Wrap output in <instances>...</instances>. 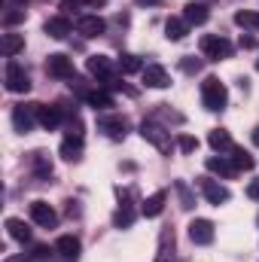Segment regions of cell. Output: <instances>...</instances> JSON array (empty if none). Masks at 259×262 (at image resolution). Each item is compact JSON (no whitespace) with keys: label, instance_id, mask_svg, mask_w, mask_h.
I'll return each instance as SVG.
<instances>
[{"label":"cell","instance_id":"1","mask_svg":"<svg viewBox=\"0 0 259 262\" xmlns=\"http://www.w3.org/2000/svg\"><path fill=\"white\" fill-rule=\"evenodd\" d=\"M201 104H204V110H210V113L226 110L229 92H226V85H223L217 76H204V82H201Z\"/></svg>","mask_w":259,"mask_h":262},{"label":"cell","instance_id":"2","mask_svg":"<svg viewBox=\"0 0 259 262\" xmlns=\"http://www.w3.org/2000/svg\"><path fill=\"white\" fill-rule=\"evenodd\" d=\"M140 137H143V140H149L159 152H171V146H174L171 131L165 128V125H159L156 119H143V125H140Z\"/></svg>","mask_w":259,"mask_h":262},{"label":"cell","instance_id":"3","mask_svg":"<svg viewBox=\"0 0 259 262\" xmlns=\"http://www.w3.org/2000/svg\"><path fill=\"white\" fill-rule=\"evenodd\" d=\"M201 55L207 61H223V58H232V43L220 34H207L201 37Z\"/></svg>","mask_w":259,"mask_h":262},{"label":"cell","instance_id":"4","mask_svg":"<svg viewBox=\"0 0 259 262\" xmlns=\"http://www.w3.org/2000/svg\"><path fill=\"white\" fill-rule=\"evenodd\" d=\"M98 131H101L104 137H110V140H125V134H128V119L119 116V113H104V116H98Z\"/></svg>","mask_w":259,"mask_h":262},{"label":"cell","instance_id":"5","mask_svg":"<svg viewBox=\"0 0 259 262\" xmlns=\"http://www.w3.org/2000/svg\"><path fill=\"white\" fill-rule=\"evenodd\" d=\"M3 79H6V92H12V95H25L31 89V76L18 61H6V76Z\"/></svg>","mask_w":259,"mask_h":262},{"label":"cell","instance_id":"6","mask_svg":"<svg viewBox=\"0 0 259 262\" xmlns=\"http://www.w3.org/2000/svg\"><path fill=\"white\" fill-rule=\"evenodd\" d=\"M34 125H40L37 122V104H15L12 107V128L18 134H28Z\"/></svg>","mask_w":259,"mask_h":262},{"label":"cell","instance_id":"7","mask_svg":"<svg viewBox=\"0 0 259 262\" xmlns=\"http://www.w3.org/2000/svg\"><path fill=\"white\" fill-rule=\"evenodd\" d=\"M198 189H201V195L207 198V204H213V207H220V204H226L232 198V192L220 180H213V177H201L198 180Z\"/></svg>","mask_w":259,"mask_h":262},{"label":"cell","instance_id":"8","mask_svg":"<svg viewBox=\"0 0 259 262\" xmlns=\"http://www.w3.org/2000/svg\"><path fill=\"white\" fill-rule=\"evenodd\" d=\"M46 73L55 76V79H73L76 70H73V58H67L64 52H55L46 58Z\"/></svg>","mask_w":259,"mask_h":262},{"label":"cell","instance_id":"9","mask_svg":"<svg viewBox=\"0 0 259 262\" xmlns=\"http://www.w3.org/2000/svg\"><path fill=\"white\" fill-rule=\"evenodd\" d=\"M140 79H143L146 89H168L171 85V76H168V70L162 64H146L140 70Z\"/></svg>","mask_w":259,"mask_h":262},{"label":"cell","instance_id":"10","mask_svg":"<svg viewBox=\"0 0 259 262\" xmlns=\"http://www.w3.org/2000/svg\"><path fill=\"white\" fill-rule=\"evenodd\" d=\"M31 220L37 226H43V229H52L58 223V213H55V207L49 201H31Z\"/></svg>","mask_w":259,"mask_h":262},{"label":"cell","instance_id":"11","mask_svg":"<svg viewBox=\"0 0 259 262\" xmlns=\"http://www.w3.org/2000/svg\"><path fill=\"white\" fill-rule=\"evenodd\" d=\"M76 31L92 40V37H101V34L107 31V25H104L101 15H79V18H76Z\"/></svg>","mask_w":259,"mask_h":262},{"label":"cell","instance_id":"12","mask_svg":"<svg viewBox=\"0 0 259 262\" xmlns=\"http://www.w3.org/2000/svg\"><path fill=\"white\" fill-rule=\"evenodd\" d=\"M204 168H207L210 174L223 177V180H232V177L238 174V168H235V165H232V159H226V156H210V159L204 162Z\"/></svg>","mask_w":259,"mask_h":262},{"label":"cell","instance_id":"13","mask_svg":"<svg viewBox=\"0 0 259 262\" xmlns=\"http://www.w3.org/2000/svg\"><path fill=\"white\" fill-rule=\"evenodd\" d=\"M61 119H64L61 107H46V104H37V122H40L46 131H55L58 125H61Z\"/></svg>","mask_w":259,"mask_h":262},{"label":"cell","instance_id":"14","mask_svg":"<svg viewBox=\"0 0 259 262\" xmlns=\"http://www.w3.org/2000/svg\"><path fill=\"white\" fill-rule=\"evenodd\" d=\"M43 31H46L52 40H67V34L73 31V21H70L67 15H52V18L43 25Z\"/></svg>","mask_w":259,"mask_h":262},{"label":"cell","instance_id":"15","mask_svg":"<svg viewBox=\"0 0 259 262\" xmlns=\"http://www.w3.org/2000/svg\"><path fill=\"white\" fill-rule=\"evenodd\" d=\"M189 238H192V244H210L213 241V223L210 220H192L189 223Z\"/></svg>","mask_w":259,"mask_h":262},{"label":"cell","instance_id":"16","mask_svg":"<svg viewBox=\"0 0 259 262\" xmlns=\"http://www.w3.org/2000/svg\"><path fill=\"white\" fill-rule=\"evenodd\" d=\"M207 143H210V149L220 152V156L235 149V140H232V134H229L226 128H213L210 134H207Z\"/></svg>","mask_w":259,"mask_h":262},{"label":"cell","instance_id":"17","mask_svg":"<svg viewBox=\"0 0 259 262\" xmlns=\"http://www.w3.org/2000/svg\"><path fill=\"white\" fill-rule=\"evenodd\" d=\"M79 250H82V244H79V238H76V235H61V238L55 241V253H58V256H64V259H76V256H79Z\"/></svg>","mask_w":259,"mask_h":262},{"label":"cell","instance_id":"18","mask_svg":"<svg viewBox=\"0 0 259 262\" xmlns=\"http://www.w3.org/2000/svg\"><path fill=\"white\" fill-rule=\"evenodd\" d=\"M85 67H89V73L98 76L101 82H104L107 76H113V61H110L107 55H92V58L85 61Z\"/></svg>","mask_w":259,"mask_h":262},{"label":"cell","instance_id":"19","mask_svg":"<svg viewBox=\"0 0 259 262\" xmlns=\"http://www.w3.org/2000/svg\"><path fill=\"white\" fill-rule=\"evenodd\" d=\"M82 101H85L89 107H95V110H110V107L116 104V101H113V95H110L107 89H92Z\"/></svg>","mask_w":259,"mask_h":262},{"label":"cell","instance_id":"20","mask_svg":"<svg viewBox=\"0 0 259 262\" xmlns=\"http://www.w3.org/2000/svg\"><path fill=\"white\" fill-rule=\"evenodd\" d=\"M183 18H186V25H189V28H192V25H204V21H207V18H210V12H207V6H204V3H186V6H183Z\"/></svg>","mask_w":259,"mask_h":262},{"label":"cell","instance_id":"21","mask_svg":"<svg viewBox=\"0 0 259 262\" xmlns=\"http://www.w3.org/2000/svg\"><path fill=\"white\" fill-rule=\"evenodd\" d=\"M21 49H25V37H21V34H12V31L3 34V40H0V52H3L6 58H15Z\"/></svg>","mask_w":259,"mask_h":262},{"label":"cell","instance_id":"22","mask_svg":"<svg viewBox=\"0 0 259 262\" xmlns=\"http://www.w3.org/2000/svg\"><path fill=\"white\" fill-rule=\"evenodd\" d=\"M189 34V25H186V18H177V15H171L168 21H165V37L168 40H183Z\"/></svg>","mask_w":259,"mask_h":262},{"label":"cell","instance_id":"23","mask_svg":"<svg viewBox=\"0 0 259 262\" xmlns=\"http://www.w3.org/2000/svg\"><path fill=\"white\" fill-rule=\"evenodd\" d=\"M6 229H9V238H12V241H21V244H28V241H31V229H28V223H25V220L9 216V220H6Z\"/></svg>","mask_w":259,"mask_h":262},{"label":"cell","instance_id":"24","mask_svg":"<svg viewBox=\"0 0 259 262\" xmlns=\"http://www.w3.org/2000/svg\"><path fill=\"white\" fill-rule=\"evenodd\" d=\"M165 201H168L165 192H153V195L140 204V213H143V216H159V213L165 210Z\"/></svg>","mask_w":259,"mask_h":262},{"label":"cell","instance_id":"25","mask_svg":"<svg viewBox=\"0 0 259 262\" xmlns=\"http://www.w3.org/2000/svg\"><path fill=\"white\" fill-rule=\"evenodd\" d=\"M229 159H232V165H235L238 171H253V165H256V162H253V156H250V152H244L241 146H235V149L229 152Z\"/></svg>","mask_w":259,"mask_h":262},{"label":"cell","instance_id":"26","mask_svg":"<svg viewBox=\"0 0 259 262\" xmlns=\"http://www.w3.org/2000/svg\"><path fill=\"white\" fill-rule=\"evenodd\" d=\"M235 25H238V28H244V31H259V12L238 9V12H235Z\"/></svg>","mask_w":259,"mask_h":262},{"label":"cell","instance_id":"27","mask_svg":"<svg viewBox=\"0 0 259 262\" xmlns=\"http://www.w3.org/2000/svg\"><path fill=\"white\" fill-rule=\"evenodd\" d=\"M134 216H137V210H134V207L119 204V210L113 213V226H116V229H128L131 223H134Z\"/></svg>","mask_w":259,"mask_h":262},{"label":"cell","instance_id":"28","mask_svg":"<svg viewBox=\"0 0 259 262\" xmlns=\"http://www.w3.org/2000/svg\"><path fill=\"white\" fill-rule=\"evenodd\" d=\"M31 165H34V171H37L40 177H49V174H52V159H49L46 152H34V156H31Z\"/></svg>","mask_w":259,"mask_h":262},{"label":"cell","instance_id":"29","mask_svg":"<svg viewBox=\"0 0 259 262\" xmlns=\"http://www.w3.org/2000/svg\"><path fill=\"white\" fill-rule=\"evenodd\" d=\"M61 156H64L67 162H79L82 159V140H67L61 143Z\"/></svg>","mask_w":259,"mask_h":262},{"label":"cell","instance_id":"30","mask_svg":"<svg viewBox=\"0 0 259 262\" xmlns=\"http://www.w3.org/2000/svg\"><path fill=\"white\" fill-rule=\"evenodd\" d=\"M137 70H143V64H140L137 55H131V52L119 55V73H137Z\"/></svg>","mask_w":259,"mask_h":262},{"label":"cell","instance_id":"31","mask_svg":"<svg viewBox=\"0 0 259 262\" xmlns=\"http://www.w3.org/2000/svg\"><path fill=\"white\" fill-rule=\"evenodd\" d=\"M174 189H177V195H180V207H183V210H192L195 198H192V192H189V186H186L183 180H177V183H174Z\"/></svg>","mask_w":259,"mask_h":262},{"label":"cell","instance_id":"32","mask_svg":"<svg viewBox=\"0 0 259 262\" xmlns=\"http://www.w3.org/2000/svg\"><path fill=\"white\" fill-rule=\"evenodd\" d=\"M180 70H183V73H198V70H201V58H192V55L180 58Z\"/></svg>","mask_w":259,"mask_h":262},{"label":"cell","instance_id":"33","mask_svg":"<svg viewBox=\"0 0 259 262\" xmlns=\"http://www.w3.org/2000/svg\"><path fill=\"white\" fill-rule=\"evenodd\" d=\"M177 146H180L183 152H195V149H198V140H195L192 134H180V140H177Z\"/></svg>","mask_w":259,"mask_h":262},{"label":"cell","instance_id":"34","mask_svg":"<svg viewBox=\"0 0 259 262\" xmlns=\"http://www.w3.org/2000/svg\"><path fill=\"white\" fill-rule=\"evenodd\" d=\"M21 18H25V9H9V12L3 15L6 25H15V21H21Z\"/></svg>","mask_w":259,"mask_h":262},{"label":"cell","instance_id":"35","mask_svg":"<svg viewBox=\"0 0 259 262\" xmlns=\"http://www.w3.org/2000/svg\"><path fill=\"white\" fill-rule=\"evenodd\" d=\"M82 3H89V0H61V9H79Z\"/></svg>","mask_w":259,"mask_h":262},{"label":"cell","instance_id":"36","mask_svg":"<svg viewBox=\"0 0 259 262\" xmlns=\"http://www.w3.org/2000/svg\"><path fill=\"white\" fill-rule=\"evenodd\" d=\"M247 195L253 198V201H259V180H253V183L247 186Z\"/></svg>","mask_w":259,"mask_h":262},{"label":"cell","instance_id":"37","mask_svg":"<svg viewBox=\"0 0 259 262\" xmlns=\"http://www.w3.org/2000/svg\"><path fill=\"white\" fill-rule=\"evenodd\" d=\"M238 43H241V49H256V40L253 37H241Z\"/></svg>","mask_w":259,"mask_h":262},{"label":"cell","instance_id":"38","mask_svg":"<svg viewBox=\"0 0 259 262\" xmlns=\"http://www.w3.org/2000/svg\"><path fill=\"white\" fill-rule=\"evenodd\" d=\"M159 0H137V6H156Z\"/></svg>","mask_w":259,"mask_h":262},{"label":"cell","instance_id":"39","mask_svg":"<svg viewBox=\"0 0 259 262\" xmlns=\"http://www.w3.org/2000/svg\"><path fill=\"white\" fill-rule=\"evenodd\" d=\"M250 137H253V143H256V146H259V125H256V128H253V134H250Z\"/></svg>","mask_w":259,"mask_h":262},{"label":"cell","instance_id":"40","mask_svg":"<svg viewBox=\"0 0 259 262\" xmlns=\"http://www.w3.org/2000/svg\"><path fill=\"white\" fill-rule=\"evenodd\" d=\"M6 262H21V259H6Z\"/></svg>","mask_w":259,"mask_h":262},{"label":"cell","instance_id":"41","mask_svg":"<svg viewBox=\"0 0 259 262\" xmlns=\"http://www.w3.org/2000/svg\"><path fill=\"white\" fill-rule=\"evenodd\" d=\"M256 70H259V61H256Z\"/></svg>","mask_w":259,"mask_h":262}]
</instances>
